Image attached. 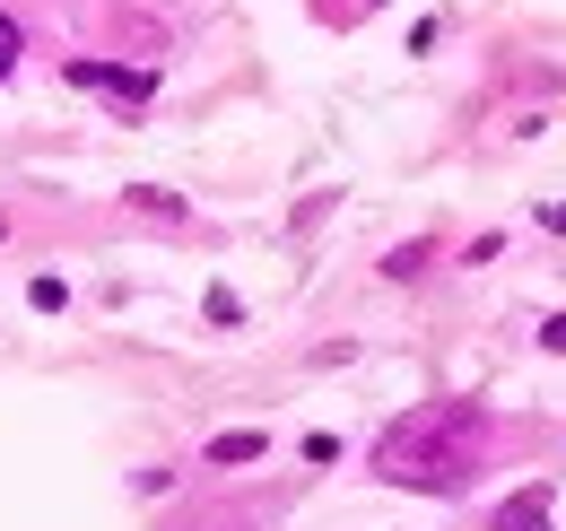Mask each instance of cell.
Masks as SVG:
<instances>
[{
  "label": "cell",
  "instance_id": "6da1fadb",
  "mask_svg": "<svg viewBox=\"0 0 566 531\" xmlns=\"http://www.w3.org/2000/svg\"><path fill=\"white\" fill-rule=\"evenodd\" d=\"M489 454V409L480 400H419L375 436V479L419 488V497H462Z\"/></svg>",
  "mask_w": 566,
  "mask_h": 531
},
{
  "label": "cell",
  "instance_id": "7a4b0ae2",
  "mask_svg": "<svg viewBox=\"0 0 566 531\" xmlns=\"http://www.w3.org/2000/svg\"><path fill=\"white\" fill-rule=\"evenodd\" d=\"M71 87H105V96H123V105H148L157 96V70H123V62H71Z\"/></svg>",
  "mask_w": 566,
  "mask_h": 531
},
{
  "label": "cell",
  "instance_id": "3957f363",
  "mask_svg": "<svg viewBox=\"0 0 566 531\" xmlns=\"http://www.w3.org/2000/svg\"><path fill=\"white\" fill-rule=\"evenodd\" d=\"M489 531H549V479L523 488V497H505V506L489 514Z\"/></svg>",
  "mask_w": 566,
  "mask_h": 531
},
{
  "label": "cell",
  "instance_id": "277c9868",
  "mask_svg": "<svg viewBox=\"0 0 566 531\" xmlns=\"http://www.w3.org/2000/svg\"><path fill=\"white\" fill-rule=\"evenodd\" d=\"M262 454H271V436H262V427H227V436H210V462H218V470L262 462Z\"/></svg>",
  "mask_w": 566,
  "mask_h": 531
},
{
  "label": "cell",
  "instance_id": "5b68a950",
  "mask_svg": "<svg viewBox=\"0 0 566 531\" xmlns=\"http://www.w3.org/2000/svg\"><path fill=\"white\" fill-rule=\"evenodd\" d=\"M132 209H140V218H175V227H184V200L157 192V184H132Z\"/></svg>",
  "mask_w": 566,
  "mask_h": 531
},
{
  "label": "cell",
  "instance_id": "8992f818",
  "mask_svg": "<svg viewBox=\"0 0 566 531\" xmlns=\"http://www.w3.org/2000/svg\"><path fill=\"white\" fill-rule=\"evenodd\" d=\"M436 262V244H401V253H384V279H419Z\"/></svg>",
  "mask_w": 566,
  "mask_h": 531
},
{
  "label": "cell",
  "instance_id": "52a82bcc",
  "mask_svg": "<svg viewBox=\"0 0 566 531\" xmlns=\"http://www.w3.org/2000/svg\"><path fill=\"white\" fill-rule=\"evenodd\" d=\"M18 53H27V27H18V18H9V9H0V79H9V70H18Z\"/></svg>",
  "mask_w": 566,
  "mask_h": 531
},
{
  "label": "cell",
  "instance_id": "ba28073f",
  "mask_svg": "<svg viewBox=\"0 0 566 531\" xmlns=\"http://www.w3.org/2000/svg\"><path fill=\"white\" fill-rule=\"evenodd\" d=\"M541 348H558V357H566V314H549V323H541Z\"/></svg>",
  "mask_w": 566,
  "mask_h": 531
}]
</instances>
